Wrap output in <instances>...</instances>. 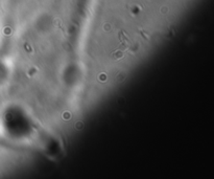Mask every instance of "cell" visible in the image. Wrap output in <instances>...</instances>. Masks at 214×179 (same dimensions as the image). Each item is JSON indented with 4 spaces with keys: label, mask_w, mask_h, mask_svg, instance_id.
<instances>
[{
    "label": "cell",
    "mask_w": 214,
    "mask_h": 179,
    "mask_svg": "<svg viewBox=\"0 0 214 179\" xmlns=\"http://www.w3.org/2000/svg\"><path fill=\"white\" fill-rule=\"evenodd\" d=\"M113 59L114 60H119V59H121V58H123V50H121V49H116V50L113 53Z\"/></svg>",
    "instance_id": "6da1fadb"
}]
</instances>
